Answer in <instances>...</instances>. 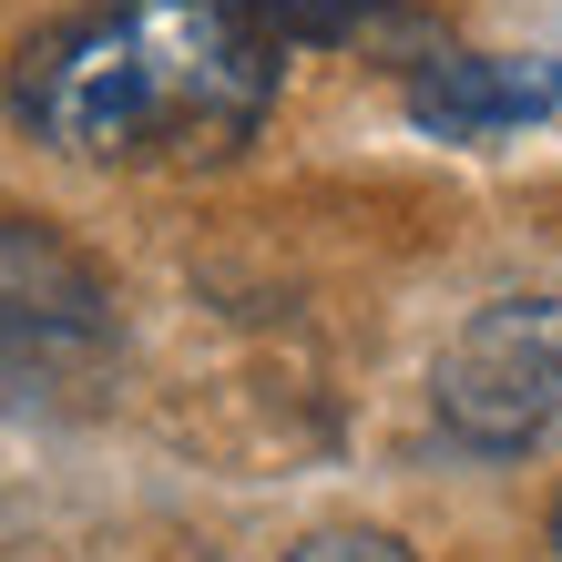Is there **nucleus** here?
<instances>
[{"mask_svg": "<svg viewBox=\"0 0 562 562\" xmlns=\"http://www.w3.org/2000/svg\"><path fill=\"white\" fill-rule=\"evenodd\" d=\"M215 11H246L256 31H348L369 21V0H215Z\"/></svg>", "mask_w": 562, "mask_h": 562, "instance_id": "obj_5", "label": "nucleus"}, {"mask_svg": "<svg viewBox=\"0 0 562 562\" xmlns=\"http://www.w3.org/2000/svg\"><path fill=\"white\" fill-rule=\"evenodd\" d=\"M552 552H562V502H552Z\"/></svg>", "mask_w": 562, "mask_h": 562, "instance_id": "obj_7", "label": "nucleus"}, {"mask_svg": "<svg viewBox=\"0 0 562 562\" xmlns=\"http://www.w3.org/2000/svg\"><path fill=\"white\" fill-rule=\"evenodd\" d=\"M113 348V286L82 246H61L52 225L0 215V379L82 369Z\"/></svg>", "mask_w": 562, "mask_h": 562, "instance_id": "obj_3", "label": "nucleus"}, {"mask_svg": "<svg viewBox=\"0 0 562 562\" xmlns=\"http://www.w3.org/2000/svg\"><path fill=\"white\" fill-rule=\"evenodd\" d=\"M11 113L72 164H225L277 113V31L215 0H92L21 42Z\"/></svg>", "mask_w": 562, "mask_h": 562, "instance_id": "obj_1", "label": "nucleus"}, {"mask_svg": "<svg viewBox=\"0 0 562 562\" xmlns=\"http://www.w3.org/2000/svg\"><path fill=\"white\" fill-rule=\"evenodd\" d=\"M429 409L460 450L512 460L562 419V296H491L429 369Z\"/></svg>", "mask_w": 562, "mask_h": 562, "instance_id": "obj_2", "label": "nucleus"}, {"mask_svg": "<svg viewBox=\"0 0 562 562\" xmlns=\"http://www.w3.org/2000/svg\"><path fill=\"white\" fill-rule=\"evenodd\" d=\"M286 562H419L409 542H389V532H307Z\"/></svg>", "mask_w": 562, "mask_h": 562, "instance_id": "obj_6", "label": "nucleus"}, {"mask_svg": "<svg viewBox=\"0 0 562 562\" xmlns=\"http://www.w3.org/2000/svg\"><path fill=\"white\" fill-rule=\"evenodd\" d=\"M562 103V61H491V52H460V61H429L409 82V123H429L440 144H491V134H521Z\"/></svg>", "mask_w": 562, "mask_h": 562, "instance_id": "obj_4", "label": "nucleus"}]
</instances>
